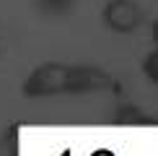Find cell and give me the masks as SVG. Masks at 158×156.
<instances>
[{
  "instance_id": "obj_1",
  "label": "cell",
  "mask_w": 158,
  "mask_h": 156,
  "mask_svg": "<svg viewBox=\"0 0 158 156\" xmlns=\"http://www.w3.org/2000/svg\"><path fill=\"white\" fill-rule=\"evenodd\" d=\"M117 89V78L96 65L81 63H44L34 68L21 83V94L31 99L68 94H96Z\"/></svg>"
},
{
  "instance_id": "obj_5",
  "label": "cell",
  "mask_w": 158,
  "mask_h": 156,
  "mask_svg": "<svg viewBox=\"0 0 158 156\" xmlns=\"http://www.w3.org/2000/svg\"><path fill=\"white\" fill-rule=\"evenodd\" d=\"M143 73H145V78L150 83L158 86V47L145 55V60H143Z\"/></svg>"
},
{
  "instance_id": "obj_4",
  "label": "cell",
  "mask_w": 158,
  "mask_h": 156,
  "mask_svg": "<svg viewBox=\"0 0 158 156\" xmlns=\"http://www.w3.org/2000/svg\"><path fill=\"white\" fill-rule=\"evenodd\" d=\"M119 125H153V117H148V115H143L137 107H122L119 109V115L114 117Z\"/></svg>"
},
{
  "instance_id": "obj_6",
  "label": "cell",
  "mask_w": 158,
  "mask_h": 156,
  "mask_svg": "<svg viewBox=\"0 0 158 156\" xmlns=\"http://www.w3.org/2000/svg\"><path fill=\"white\" fill-rule=\"evenodd\" d=\"M153 42H156V47H158V21L153 24Z\"/></svg>"
},
{
  "instance_id": "obj_2",
  "label": "cell",
  "mask_w": 158,
  "mask_h": 156,
  "mask_svg": "<svg viewBox=\"0 0 158 156\" xmlns=\"http://www.w3.org/2000/svg\"><path fill=\"white\" fill-rule=\"evenodd\" d=\"M104 26L119 34H130L143 24V11L135 0H109L101 11Z\"/></svg>"
},
{
  "instance_id": "obj_3",
  "label": "cell",
  "mask_w": 158,
  "mask_h": 156,
  "mask_svg": "<svg viewBox=\"0 0 158 156\" xmlns=\"http://www.w3.org/2000/svg\"><path fill=\"white\" fill-rule=\"evenodd\" d=\"M36 3H39V11L52 18H62L68 13H73L75 8V0H36Z\"/></svg>"
}]
</instances>
